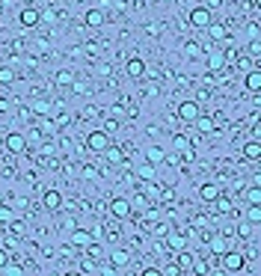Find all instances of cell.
Returning a JSON list of instances; mask_svg holds the SVG:
<instances>
[{
	"label": "cell",
	"instance_id": "cell-1",
	"mask_svg": "<svg viewBox=\"0 0 261 276\" xmlns=\"http://www.w3.org/2000/svg\"><path fill=\"white\" fill-rule=\"evenodd\" d=\"M220 259H223V271H226V274H241V271L247 268V256H244V253L226 250V253H223Z\"/></svg>",
	"mask_w": 261,
	"mask_h": 276
},
{
	"label": "cell",
	"instance_id": "cell-2",
	"mask_svg": "<svg viewBox=\"0 0 261 276\" xmlns=\"http://www.w3.org/2000/svg\"><path fill=\"white\" fill-rule=\"evenodd\" d=\"M107 146H110V137H107V134H104L101 128H98V131H89V134H86V149H89V152L101 155V152H104Z\"/></svg>",
	"mask_w": 261,
	"mask_h": 276
},
{
	"label": "cell",
	"instance_id": "cell-3",
	"mask_svg": "<svg viewBox=\"0 0 261 276\" xmlns=\"http://www.w3.org/2000/svg\"><path fill=\"white\" fill-rule=\"evenodd\" d=\"M214 21V15H211V9H205V6H196V9H190V24L193 27H199V30H205L208 24Z\"/></svg>",
	"mask_w": 261,
	"mask_h": 276
},
{
	"label": "cell",
	"instance_id": "cell-4",
	"mask_svg": "<svg viewBox=\"0 0 261 276\" xmlns=\"http://www.w3.org/2000/svg\"><path fill=\"white\" fill-rule=\"evenodd\" d=\"M205 62H208L211 71H223V68H226V51L208 48V51H205Z\"/></svg>",
	"mask_w": 261,
	"mask_h": 276
},
{
	"label": "cell",
	"instance_id": "cell-5",
	"mask_svg": "<svg viewBox=\"0 0 261 276\" xmlns=\"http://www.w3.org/2000/svg\"><path fill=\"white\" fill-rule=\"evenodd\" d=\"M199 113H202V107H199V101H193V98H187V101L178 104V119H184V122H193Z\"/></svg>",
	"mask_w": 261,
	"mask_h": 276
},
{
	"label": "cell",
	"instance_id": "cell-6",
	"mask_svg": "<svg viewBox=\"0 0 261 276\" xmlns=\"http://www.w3.org/2000/svg\"><path fill=\"white\" fill-rule=\"evenodd\" d=\"M110 214H113L116 220L131 217V202H128L125 196H113V199H110Z\"/></svg>",
	"mask_w": 261,
	"mask_h": 276
},
{
	"label": "cell",
	"instance_id": "cell-7",
	"mask_svg": "<svg viewBox=\"0 0 261 276\" xmlns=\"http://www.w3.org/2000/svg\"><path fill=\"white\" fill-rule=\"evenodd\" d=\"M3 146H6V152L21 155V152H27V137H24V134H9V137L3 140Z\"/></svg>",
	"mask_w": 261,
	"mask_h": 276
},
{
	"label": "cell",
	"instance_id": "cell-8",
	"mask_svg": "<svg viewBox=\"0 0 261 276\" xmlns=\"http://www.w3.org/2000/svg\"><path fill=\"white\" fill-rule=\"evenodd\" d=\"M101 155H104V161H107V164H113V166H119V164L125 161V149H119V146H113V143H110Z\"/></svg>",
	"mask_w": 261,
	"mask_h": 276
},
{
	"label": "cell",
	"instance_id": "cell-9",
	"mask_svg": "<svg viewBox=\"0 0 261 276\" xmlns=\"http://www.w3.org/2000/svg\"><path fill=\"white\" fill-rule=\"evenodd\" d=\"M42 202H45L48 211H59V208H62V193H59V190H45Z\"/></svg>",
	"mask_w": 261,
	"mask_h": 276
},
{
	"label": "cell",
	"instance_id": "cell-10",
	"mask_svg": "<svg viewBox=\"0 0 261 276\" xmlns=\"http://www.w3.org/2000/svg\"><path fill=\"white\" fill-rule=\"evenodd\" d=\"M244 86H247L253 95H259V89H261V71L259 68H250V71L244 74Z\"/></svg>",
	"mask_w": 261,
	"mask_h": 276
},
{
	"label": "cell",
	"instance_id": "cell-11",
	"mask_svg": "<svg viewBox=\"0 0 261 276\" xmlns=\"http://www.w3.org/2000/svg\"><path fill=\"white\" fill-rule=\"evenodd\" d=\"M205 33H208L214 42H226V39H229V27H226V24H214V21H211V24L205 27Z\"/></svg>",
	"mask_w": 261,
	"mask_h": 276
},
{
	"label": "cell",
	"instance_id": "cell-12",
	"mask_svg": "<svg viewBox=\"0 0 261 276\" xmlns=\"http://www.w3.org/2000/svg\"><path fill=\"white\" fill-rule=\"evenodd\" d=\"M104 21H107L104 9H89V12L83 15V24H86V27H101Z\"/></svg>",
	"mask_w": 261,
	"mask_h": 276
},
{
	"label": "cell",
	"instance_id": "cell-13",
	"mask_svg": "<svg viewBox=\"0 0 261 276\" xmlns=\"http://www.w3.org/2000/svg\"><path fill=\"white\" fill-rule=\"evenodd\" d=\"M208 250H211L214 256H223V253L229 250V238H226V235H214V238L208 241Z\"/></svg>",
	"mask_w": 261,
	"mask_h": 276
},
{
	"label": "cell",
	"instance_id": "cell-14",
	"mask_svg": "<svg viewBox=\"0 0 261 276\" xmlns=\"http://www.w3.org/2000/svg\"><path fill=\"white\" fill-rule=\"evenodd\" d=\"M125 71H128L131 77H143V74H146V62H143L140 56H131L128 65H125Z\"/></svg>",
	"mask_w": 261,
	"mask_h": 276
},
{
	"label": "cell",
	"instance_id": "cell-15",
	"mask_svg": "<svg viewBox=\"0 0 261 276\" xmlns=\"http://www.w3.org/2000/svg\"><path fill=\"white\" fill-rule=\"evenodd\" d=\"M42 21V15H39V9H33V6H27L24 12H21V24L24 27H36Z\"/></svg>",
	"mask_w": 261,
	"mask_h": 276
},
{
	"label": "cell",
	"instance_id": "cell-16",
	"mask_svg": "<svg viewBox=\"0 0 261 276\" xmlns=\"http://www.w3.org/2000/svg\"><path fill=\"white\" fill-rule=\"evenodd\" d=\"M146 161L157 166V164H163V161H166V152H163L160 146H149V149H146Z\"/></svg>",
	"mask_w": 261,
	"mask_h": 276
},
{
	"label": "cell",
	"instance_id": "cell-17",
	"mask_svg": "<svg viewBox=\"0 0 261 276\" xmlns=\"http://www.w3.org/2000/svg\"><path fill=\"white\" fill-rule=\"evenodd\" d=\"M220 193H223V187H220V184H202V190H199L202 202H214Z\"/></svg>",
	"mask_w": 261,
	"mask_h": 276
},
{
	"label": "cell",
	"instance_id": "cell-18",
	"mask_svg": "<svg viewBox=\"0 0 261 276\" xmlns=\"http://www.w3.org/2000/svg\"><path fill=\"white\" fill-rule=\"evenodd\" d=\"M193 262H196V259H193L187 250H178V253H175V265H178V271H181V274H184V271H190V268H193Z\"/></svg>",
	"mask_w": 261,
	"mask_h": 276
},
{
	"label": "cell",
	"instance_id": "cell-19",
	"mask_svg": "<svg viewBox=\"0 0 261 276\" xmlns=\"http://www.w3.org/2000/svg\"><path fill=\"white\" fill-rule=\"evenodd\" d=\"M193 122H196V128H199L202 134H214V131H217V125H214V119H211V116H202V113H199Z\"/></svg>",
	"mask_w": 261,
	"mask_h": 276
},
{
	"label": "cell",
	"instance_id": "cell-20",
	"mask_svg": "<svg viewBox=\"0 0 261 276\" xmlns=\"http://www.w3.org/2000/svg\"><path fill=\"white\" fill-rule=\"evenodd\" d=\"M89 241H92V235H89V232H80V229H74L71 238H68L71 247H89Z\"/></svg>",
	"mask_w": 261,
	"mask_h": 276
},
{
	"label": "cell",
	"instance_id": "cell-21",
	"mask_svg": "<svg viewBox=\"0 0 261 276\" xmlns=\"http://www.w3.org/2000/svg\"><path fill=\"white\" fill-rule=\"evenodd\" d=\"M137 175H140V178H143V181H155V178H157V166H155V164H149V161H146V164H143V166H140V169H137Z\"/></svg>",
	"mask_w": 261,
	"mask_h": 276
},
{
	"label": "cell",
	"instance_id": "cell-22",
	"mask_svg": "<svg viewBox=\"0 0 261 276\" xmlns=\"http://www.w3.org/2000/svg\"><path fill=\"white\" fill-rule=\"evenodd\" d=\"M110 262H113L116 268H125V265L131 262V253H128V250H113V253H110Z\"/></svg>",
	"mask_w": 261,
	"mask_h": 276
},
{
	"label": "cell",
	"instance_id": "cell-23",
	"mask_svg": "<svg viewBox=\"0 0 261 276\" xmlns=\"http://www.w3.org/2000/svg\"><path fill=\"white\" fill-rule=\"evenodd\" d=\"M244 158H247V161H259V158H261L259 140H253V143H247V146H244Z\"/></svg>",
	"mask_w": 261,
	"mask_h": 276
},
{
	"label": "cell",
	"instance_id": "cell-24",
	"mask_svg": "<svg viewBox=\"0 0 261 276\" xmlns=\"http://www.w3.org/2000/svg\"><path fill=\"white\" fill-rule=\"evenodd\" d=\"M53 80H56L59 86H71V83H74V71H68V68H59V71L53 74Z\"/></svg>",
	"mask_w": 261,
	"mask_h": 276
},
{
	"label": "cell",
	"instance_id": "cell-25",
	"mask_svg": "<svg viewBox=\"0 0 261 276\" xmlns=\"http://www.w3.org/2000/svg\"><path fill=\"white\" fill-rule=\"evenodd\" d=\"M15 71H12V65H0V86H12L15 83Z\"/></svg>",
	"mask_w": 261,
	"mask_h": 276
},
{
	"label": "cell",
	"instance_id": "cell-26",
	"mask_svg": "<svg viewBox=\"0 0 261 276\" xmlns=\"http://www.w3.org/2000/svg\"><path fill=\"white\" fill-rule=\"evenodd\" d=\"M253 232H256V226H253L250 220H241V223H238V238L250 241V238H253Z\"/></svg>",
	"mask_w": 261,
	"mask_h": 276
},
{
	"label": "cell",
	"instance_id": "cell-27",
	"mask_svg": "<svg viewBox=\"0 0 261 276\" xmlns=\"http://www.w3.org/2000/svg\"><path fill=\"white\" fill-rule=\"evenodd\" d=\"M15 217H18V214H15V208H12V205H0V226H9Z\"/></svg>",
	"mask_w": 261,
	"mask_h": 276
},
{
	"label": "cell",
	"instance_id": "cell-28",
	"mask_svg": "<svg viewBox=\"0 0 261 276\" xmlns=\"http://www.w3.org/2000/svg\"><path fill=\"white\" fill-rule=\"evenodd\" d=\"M247 220H250L253 226H259V223H261V208H259V202H250V208H247Z\"/></svg>",
	"mask_w": 261,
	"mask_h": 276
},
{
	"label": "cell",
	"instance_id": "cell-29",
	"mask_svg": "<svg viewBox=\"0 0 261 276\" xmlns=\"http://www.w3.org/2000/svg\"><path fill=\"white\" fill-rule=\"evenodd\" d=\"M205 51H208V48H202L199 42H187V45H184V54H187V56H193V59H196V56H202Z\"/></svg>",
	"mask_w": 261,
	"mask_h": 276
},
{
	"label": "cell",
	"instance_id": "cell-30",
	"mask_svg": "<svg viewBox=\"0 0 261 276\" xmlns=\"http://www.w3.org/2000/svg\"><path fill=\"white\" fill-rule=\"evenodd\" d=\"M184 244H187V241H184L181 235H169V238H166V247H169L172 253H178V250H184Z\"/></svg>",
	"mask_w": 261,
	"mask_h": 276
},
{
	"label": "cell",
	"instance_id": "cell-31",
	"mask_svg": "<svg viewBox=\"0 0 261 276\" xmlns=\"http://www.w3.org/2000/svg\"><path fill=\"white\" fill-rule=\"evenodd\" d=\"M172 146H175V152H184V149H190L193 143H190L184 134H175V137H172Z\"/></svg>",
	"mask_w": 261,
	"mask_h": 276
},
{
	"label": "cell",
	"instance_id": "cell-32",
	"mask_svg": "<svg viewBox=\"0 0 261 276\" xmlns=\"http://www.w3.org/2000/svg\"><path fill=\"white\" fill-rule=\"evenodd\" d=\"M214 202H217V208H220L223 214H229V211H232V199H229V196H223V193H220Z\"/></svg>",
	"mask_w": 261,
	"mask_h": 276
},
{
	"label": "cell",
	"instance_id": "cell-33",
	"mask_svg": "<svg viewBox=\"0 0 261 276\" xmlns=\"http://www.w3.org/2000/svg\"><path fill=\"white\" fill-rule=\"evenodd\" d=\"M238 68H241V71H244V74H247V71H250V68H256V59H250V56H247V54H244V56H241V59H238Z\"/></svg>",
	"mask_w": 261,
	"mask_h": 276
},
{
	"label": "cell",
	"instance_id": "cell-34",
	"mask_svg": "<svg viewBox=\"0 0 261 276\" xmlns=\"http://www.w3.org/2000/svg\"><path fill=\"white\" fill-rule=\"evenodd\" d=\"M101 131H104V134L110 137V134H116V131H119V122H116V119H104V125H101Z\"/></svg>",
	"mask_w": 261,
	"mask_h": 276
},
{
	"label": "cell",
	"instance_id": "cell-35",
	"mask_svg": "<svg viewBox=\"0 0 261 276\" xmlns=\"http://www.w3.org/2000/svg\"><path fill=\"white\" fill-rule=\"evenodd\" d=\"M48 110H51V104H48V101H42V98H39V101H33V113H39V116H45Z\"/></svg>",
	"mask_w": 261,
	"mask_h": 276
},
{
	"label": "cell",
	"instance_id": "cell-36",
	"mask_svg": "<svg viewBox=\"0 0 261 276\" xmlns=\"http://www.w3.org/2000/svg\"><path fill=\"white\" fill-rule=\"evenodd\" d=\"M80 172H83V178H89V181H95V178L101 175V172H98V166H89V164H86V166H83Z\"/></svg>",
	"mask_w": 261,
	"mask_h": 276
},
{
	"label": "cell",
	"instance_id": "cell-37",
	"mask_svg": "<svg viewBox=\"0 0 261 276\" xmlns=\"http://www.w3.org/2000/svg\"><path fill=\"white\" fill-rule=\"evenodd\" d=\"M259 54H261V42H259V36H256V39L250 42V56H253V59H259Z\"/></svg>",
	"mask_w": 261,
	"mask_h": 276
},
{
	"label": "cell",
	"instance_id": "cell-38",
	"mask_svg": "<svg viewBox=\"0 0 261 276\" xmlns=\"http://www.w3.org/2000/svg\"><path fill=\"white\" fill-rule=\"evenodd\" d=\"M247 199H250V202H261V190H259V184H253V187H250Z\"/></svg>",
	"mask_w": 261,
	"mask_h": 276
},
{
	"label": "cell",
	"instance_id": "cell-39",
	"mask_svg": "<svg viewBox=\"0 0 261 276\" xmlns=\"http://www.w3.org/2000/svg\"><path fill=\"white\" fill-rule=\"evenodd\" d=\"M220 6H223V0H208V3H205V9H211V12L220 9Z\"/></svg>",
	"mask_w": 261,
	"mask_h": 276
},
{
	"label": "cell",
	"instance_id": "cell-40",
	"mask_svg": "<svg viewBox=\"0 0 261 276\" xmlns=\"http://www.w3.org/2000/svg\"><path fill=\"white\" fill-rule=\"evenodd\" d=\"M143 276H160V268H146Z\"/></svg>",
	"mask_w": 261,
	"mask_h": 276
},
{
	"label": "cell",
	"instance_id": "cell-41",
	"mask_svg": "<svg viewBox=\"0 0 261 276\" xmlns=\"http://www.w3.org/2000/svg\"><path fill=\"white\" fill-rule=\"evenodd\" d=\"M6 262H9V256H6V250H0V268H3Z\"/></svg>",
	"mask_w": 261,
	"mask_h": 276
}]
</instances>
